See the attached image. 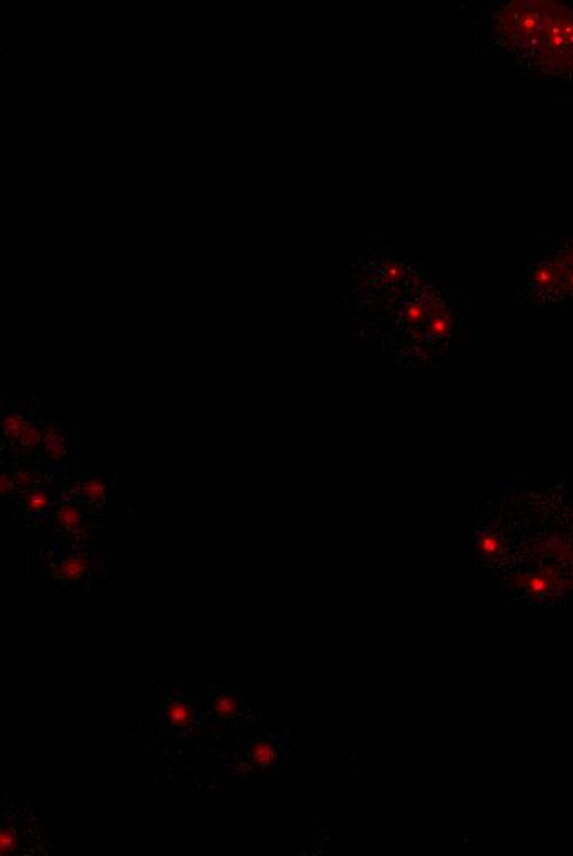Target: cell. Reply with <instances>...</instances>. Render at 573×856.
I'll return each mask as SVG.
<instances>
[{
	"mask_svg": "<svg viewBox=\"0 0 573 856\" xmlns=\"http://www.w3.org/2000/svg\"><path fill=\"white\" fill-rule=\"evenodd\" d=\"M498 42L519 63L573 84V10L549 0H516L494 17Z\"/></svg>",
	"mask_w": 573,
	"mask_h": 856,
	"instance_id": "6da1fadb",
	"label": "cell"
},
{
	"mask_svg": "<svg viewBox=\"0 0 573 856\" xmlns=\"http://www.w3.org/2000/svg\"><path fill=\"white\" fill-rule=\"evenodd\" d=\"M531 287L552 300L573 298V244L532 270Z\"/></svg>",
	"mask_w": 573,
	"mask_h": 856,
	"instance_id": "7a4b0ae2",
	"label": "cell"
},
{
	"mask_svg": "<svg viewBox=\"0 0 573 856\" xmlns=\"http://www.w3.org/2000/svg\"><path fill=\"white\" fill-rule=\"evenodd\" d=\"M88 573V559L84 555H71L53 570L56 578L78 582Z\"/></svg>",
	"mask_w": 573,
	"mask_h": 856,
	"instance_id": "3957f363",
	"label": "cell"
},
{
	"mask_svg": "<svg viewBox=\"0 0 573 856\" xmlns=\"http://www.w3.org/2000/svg\"><path fill=\"white\" fill-rule=\"evenodd\" d=\"M193 718H195V713L188 707L187 703L175 700V702L168 705L167 720L173 728L187 730V728H190L191 723H193Z\"/></svg>",
	"mask_w": 573,
	"mask_h": 856,
	"instance_id": "277c9868",
	"label": "cell"
},
{
	"mask_svg": "<svg viewBox=\"0 0 573 856\" xmlns=\"http://www.w3.org/2000/svg\"><path fill=\"white\" fill-rule=\"evenodd\" d=\"M56 522L63 531L71 532V534H78L83 529L81 512L71 504H65L60 511L56 512Z\"/></svg>",
	"mask_w": 573,
	"mask_h": 856,
	"instance_id": "5b68a950",
	"label": "cell"
},
{
	"mask_svg": "<svg viewBox=\"0 0 573 856\" xmlns=\"http://www.w3.org/2000/svg\"><path fill=\"white\" fill-rule=\"evenodd\" d=\"M45 435H43V447L47 450L48 455L53 461H60L66 455L65 438L61 437L60 433L56 432L53 425L45 427Z\"/></svg>",
	"mask_w": 573,
	"mask_h": 856,
	"instance_id": "8992f818",
	"label": "cell"
},
{
	"mask_svg": "<svg viewBox=\"0 0 573 856\" xmlns=\"http://www.w3.org/2000/svg\"><path fill=\"white\" fill-rule=\"evenodd\" d=\"M251 758L254 764H257L261 769H269L274 766L277 761V751L271 743L261 741L257 745L252 746Z\"/></svg>",
	"mask_w": 573,
	"mask_h": 856,
	"instance_id": "52a82bcc",
	"label": "cell"
},
{
	"mask_svg": "<svg viewBox=\"0 0 573 856\" xmlns=\"http://www.w3.org/2000/svg\"><path fill=\"white\" fill-rule=\"evenodd\" d=\"M25 420L20 417V415H9V417H5L4 422H2V428H4L5 437H9L10 440H14V442H22V437H24Z\"/></svg>",
	"mask_w": 573,
	"mask_h": 856,
	"instance_id": "ba28073f",
	"label": "cell"
},
{
	"mask_svg": "<svg viewBox=\"0 0 573 856\" xmlns=\"http://www.w3.org/2000/svg\"><path fill=\"white\" fill-rule=\"evenodd\" d=\"M106 493H108V486H106V483L101 478H91V480L84 481V498L91 501V503L103 501L106 498Z\"/></svg>",
	"mask_w": 573,
	"mask_h": 856,
	"instance_id": "9c48e42d",
	"label": "cell"
},
{
	"mask_svg": "<svg viewBox=\"0 0 573 856\" xmlns=\"http://www.w3.org/2000/svg\"><path fill=\"white\" fill-rule=\"evenodd\" d=\"M215 710L219 717L233 718L239 710V702L231 694H219L215 698Z\"/></svg>",
	"mask_w": 573,
	"mask_h": 856,
	"instance_id": "30bf717a",
	"label": "cell"
},
{
	"mask_svg": "<svg viewBox=\"0 0 573 856\" xmlns=\"http://www.w3.org/2000/svg\"><path fill=\"white\" fill-rule=\"evenodd\" d=\"M25 503H27L28 512L38 514V512L45 511L48 508L50 498H48V494L43 489H33V491L27 494Z\"/></svg>",
	"mask_w": 573,
	"mask_h": 856,
	"instance_id": "8fae6325",
	"label": "cell"
},
{
	"mask_svg": "<svg viewBox=\"0 0 573 856\" xmlns=\"http://www.w3.org/2000/svg\"><path fill=\"white\" fill-rule=\"evenodd\" d=\"M43 435H45V433L40 430V427L30 422V424H27V427H25L24 437H22V445L27 448L40 447V445H43Z\"/></svg>",
	"mask_w": 573,
	"mask_h": 856,
	"instance_id": "7c38bea8",
	"label": "cell"
},
{
	"mask_svg": "<svg viewBox=\"0 0 573 856\" xmlns=\"http://www.w3.org/2000/svg\"><path fill=\"white\" fill-rule=\"evenodd\" d=\"M17 845H19L17 835L12 830L2 827L0 829V853L4 856L10 855L17 848Z\"/></svg>",
	"mask_w": 573,
	"mask_h": 856,
	"instance_id": "4fadbf2b",
	"label": "cell"
},
{
	"mask_svg": "<svg viewBox=\"0 0 573 856\" xmlns=\"http://www.w3.org/2000/svg\"><path fill=\"white\" fill-rule=\"evenodd\" d=\"M10 486H12V481H10V476L9 475L0 476V493L4 494V496H5V494H9L10 493Z\"/></svg>",
	"mask_w": 573,
	"mask_h": 856,
	"instance_id": "5bb4252c",
	"label": "cell"
},
{
	"mask_svg": "<svg viewBox=\"0 0 573 856\" xmlns=\"http://www.w3.org/2000/svg\"><path fill=\"white\" fill-rule=\"evenodd\" d=\"M17 481H19V483L22 481V484H28L32 481V476L28 475V473H19V475H17Z\"/></svg>",
	"mask_w": 573,
	"mask_h": 856,
	"instance_id": "9a60e30c",
	"label": "cell"
}]
</instances>
